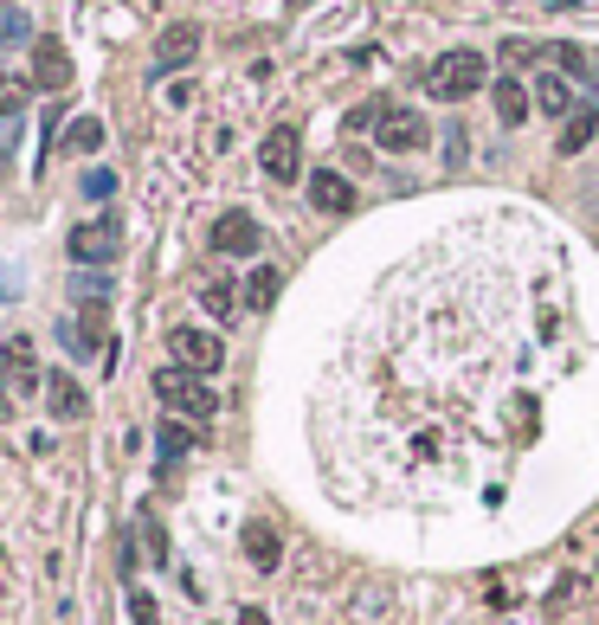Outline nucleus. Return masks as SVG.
Segmentation results:
<instances>
[{"label": "nucleus", "mask_w": 599, "mask_h": 625, "mask_svg": "<svg viewBox=\"0 0 599 625\" xmlns=\"http://www.w3.org/2000/svg\"><path fill=\"white\" fill-rule=\"evenodd\" d=\"M71 84V52L59 39H33V91H65Z\"/></svg>", "instance_id": "obj_10"}, {"label": "nucleus", "mask_w": 599, "mask_h": 625, "mask_svg": "<svg viewBox=\"0 0 599 625\" xmlns=\"http://www.w3.org/2000/svg\"><path fill=\"white\" fill-rule=\"evenodd\" d=\"M239 542H245V561H252L259 574H271V567L284 561V542H277V529H271V522H245V529H239Z\"/></svg>", "instance_id": "obj_11"}, {"label": "nucleus", "mask_w": 599, "mask_h": 625, "mask_svg": "<svg viewBox=\"0 0 599 625\" xmlns=\"http://www.w3.org/2000/svg\"><path fill=\"white\" fill-rule=\"evenodd\" d=\"M206 310H213V316H219V323H226V316H232V310H239V303H232V290H226V284H213V290H206Z\"/></svg>", "instance_id": "obj_24"}, {"label": "nucleus", "mask_w": 599, "mask_h": 625, "mask_svg": "<svg viewBox=\"0 0 599 625\" xmlns=\"http://www.w3.org/2000/svg\"><path fill=\"white\" fill-rule=\"evenodd\" d=\"M0 368H7V387H13V394H39V387H46L39 354H33V342H26V336H13V342H7Z\"/></svg>", "instance_id": "obj_9"}, {"label": "nucleus", "mask_w": 599, "mask_h": 625, "mask_svg": "<svg viewBox=\"0 0 599 625\" xmlns=\"http://www.w3.org/2000/svg\"><path fill=\"white\" fill-rule=\"evenodd\" d=\"M529 110H535L529 84H516V77H496V123H503V130H516V123H529Z\"/></svg>", "instance_id": "obj_13"}, {"label": "nucleus", "mask_w": 599, "mask_h": 625, "mask_svg": "<svg viewBox=\"0 0 599 625\" xmlns=\"http://www.w3.org/2000/svg\"><path fill=\"white\" fill-rule=\"evenodd\" d=\"M155 394H161L175 413H188V419H213V413H219V400L206 394V381L188 374V368H161V374H155Z\"/></svg>", "instance_id": "obj_3"}, {"label": "nucleus", "mask_w": 599, "mask_h": 625, "mask_svg": "<svg viewBox=\"0 0 599 625\" xmlns=\"http://www.w3.org/2000/svg\"><path fill=\"white\" fill-rule=\"evenodd\" d=\"M259 168H265L271 181H297V168H303V136H297V123H277L259 148Z\"/></svg>", "instance_id": "obj_5"}, {"label": "nucleus", "mask_w": 599, "mask_h": 625, "mask_svg": "<svg viewBox=\"0 0 599 625\" xmlns=\"http://www.w3.org/2000/svg\"><path fill=\"white\" fill-rule=\"evenodd\" d=\"M0 7H13V0H0Z\"/></svg>", "instance_id": "obj_31"}, {"label": "nucleus", "mask_w": 599, "mask_h": 625, "mask_svg": "<svg viewBox=\"0 0 599 625\" xmlns=\"http://www.w3.org/2000/svg\"><path fill=\"white\" fill-rule=\"evenodd\" d=\"M0 175H7V148H0Z\"/></svg>", "instance_id": "obj_30"}, {"label": "nucleus", "mask_w": 599, "mask_h": 625, "mask_svg": "<svg viewBox=\"0 0 599 625\" xmlns=\"http://www.w3.org/2000/svg\"><path fill=\"white\" fill-rule=\"evenodd\" d=\"M554 59H561L567 77H594V71H599V65H587V52H580V46H554Z\"/></svg>", "instance_id": "obj_21"}, {"label": "nucleus", "mask_w": 599, "mask_h": 625, "mask_svg": "<svg viewBox=\"0 0 599 625\" xmlns=\"http://www.w3.org/2000/svg\"><path fill=\"white\" fill-rule=\"evenodd\" d=\"M46 400H52V413L59 419H84V407H91L84 387H77L71 374H46Z\"/></svg>", "instance_id": "obj_15"}, {"label": "nucleus", "mask_w": 599, "mask_h": 625, "mask_svg": "<svg viewBox=\"0 0 599 625\" xmlns=\"http://www.w3.org/2000/svg\"><path fill=\"white\" fill-rule=\"evenodd\" d=\"M65 148H71V155L104 148V123H97V117H77V123H65Z\"/></svg>", "instance_id": "obj_18"}, {"label": "nucleus", "mask_w": 599, "mask_h": 625, "mask_svg": "<svg viewBox=\"0 0 599 625\" xmlns=\"http://www.w3.org/2000/svg\"><path fill=\"white\" fill-rule=\"evenodd\" d=\"M84 194H91V201H110V194H117V175H110V168H91V175H84Z\"/></svg>", "instance_id": "obj_22"}, {"label": "nucleus", "mask_w": 599, "mask_h": 625, "mask_svg": "<svg viewBox=\"0 0 599 625\" xmlns=\"http://www.w3.org/2000/svg\"><path fill=\"white\" fill-rule=\"evenodd\" d=\"M33 104V77H0V117H20Z\"/></svg>", "instance_id": "obj_19"}, {"label": "nucleus", "mask_w": 599, "mask_h": 625, "mask_svg": "<svg viewBox=\"0 0 599 625\" xmlns=\"http://www.w3.org/2000/svg\"><path fill=\"white\" fill-rule=\"evenodd\" d=\"M503 59L523 65V59H541V46H535V39H503Z\"/></svg>", "instance_id": "obj_25"}, {"label": "nucleus", "mask_w": 599, "mask_h": 625, "mask_svg": "<svg viewBox=\"0 0 599 625\" xmlns=\"http://www.w3.org/2000/svg\"><path fill=\"white\" fill-rule=\"evenodd\" d=\"M535 110H541V117H574V91H567V77H554V71H541V77H535Z\"/></svg>", "instance_id": "obj_14"}, {"label": "nucleus", "mask_w": 599, "mask_h": 625, "mask_svg": "<svg viewBox=\"0 0 599 625\" xmlns=\"http://www.w3.org/2000/svg\"><path fill=\"white\" fill-rule=\"evenodd\" d=\"M7 39H33V20L13 13V7H0V46H7Z\"/></svg>", "instance_id": "obj_20"}, {"label": "nucleus", "mask_w": 599, "mask_h": 625, "mask_svg": "<svg viewBox=\"0 0 599 625\" xmlns=\"http://www.w3.org/2000/svg\"><path fill=\"white\" fill-rule=\"evenodd\" d=\"M594 77H599V71H594Z\"/></svg>", "instance_id": "obj_32"}, {"label": "nucleus", "mask_w": 599, "mask_h": 625, "mask_svg": "<svg viewBox=\"0 0 599 625\" xmlns=\"http://www.w3.org/2000/svg\"><path fill=\"white\" fill-rule=\"evenodd\" d=\"M381 117H387V110H381V104H361V110H355V117H348V130H374V123H381Z\"/></svg>", "instance_id": "obj_26"}, {"label": "nucleus", "mask_w": 599, "mask_h": 625, "mask_svg": "<svg viewBox=\"0 0 599 625\" xmlns=\"http://www.w3.org/2000/svg\"><path fill=\"white\" fill-rule=\"evenodd\" d=\"M130 620H135V625H155V600H148V593H135V606H130Z\"/></svg>", "instance_id": "obj_27"}, {"label": "nucleus", "mask_w": 599, "mask_h": 625, "mask_svg": "<svg viewBox=\"0 0 599 625\" xmlns=\"http://www.w3.org/2000/svg\"><path fill=\"white\" fill-rule=\"evenodd\" d=\"M310 201H316V213H348L355 207V188H348L335 168H316V175H310Z\"/></svg>", "instance_id": "obj_12"}, {"label": "nucleus", "mask_w": 599, "mask_h": 625, "mask_svg": "<svg viewBox=\"0 0 599 625\" xmlns=\"http://www.w3.org/2000/svg\"><path fill=\"white\" fill-rule=\"evenodd\" d=\"M13 419V394H7V381H0V425Z\"/></svg>", "instance_id": "obj_29"}, {"label": "nucleus", "mask_w": 599, "mask_h": 625, "mask_svg": "<svg viewBox=\"0 0 599 625\" xmlns=\"http://www.w3.org/2000/svg\"><path fill=\"white\" fill-rule=\"evenodd\" d=\"M219 361H226V348L213 329H175V368H188V374H219Z\"/></svg>", "instance_id": "obj_6"}, {"label": "nucleus", "mask_w": 599, "mask_h": 625, "mask_svg": "<svg viewBox=\"0 0 599 625\" xmlns=\"http://www.w3.org/2000/svg\"><path fill=\"white\" fill-rule=\"evenodd\" d=\"M374 142H381L387 155H419V148L432 142V123H426L419 110H387V117L374 123Z\"/></svg>", "instance_id": "obj_4"}, {"label": "nucleus", "mask_w": 599, "mask_h": 625, "mask_svg": "<svg viewBox=\"0 0 599 625\" xmlns=\"http://www.w3.org/2000/svg\"><path fill=\"white\" fill-rule=\"evenodd\" d=\"M71 259L77 265H117L123 259V219L117 213H97V219L71 226Z\"/></svg>", "instance_id": "obj_2"}, {"label": "nucleus", "mask_w": 599, "mask_h": 625, "mask_svg": "<svg viewBox=\"0 0 599 625\" xmlns=\"http://www.w3.org/2000/svg\"><path fill=\"white\" fill-rule=\"evenodd\" d=\"M594 136H599V110L587 104V110H574V117L561 123V155H580Z\"/></svg>", "instance_id": "obj_16"}, {"label": "nucleus", "mask_w": 599, "mask_h": 625, "mask_svg": "<svg viewBox=\"0 0 599 625\" xmlns=\"http://www.w3.org/2000/svg\"><path fill=\"white\" fill-rule=\"evenodd\" d=\"M200 52V26L194 20H175L161 39H155V77H168V71H181L188 59Z\"/></svg>", "instance_id": "obj_8"}, {"label": "nucleus", "mask_w": 599, "mask_h": 625, "mask_svg": "<svg viewBox=\"0 0 599 625\" xmlns=\"http://www.w3.org/2000/svg\"><path fill=\"white\" fill-rule=\"evenodd\" d=\"M239 625H271V613H259V606H245V613H239Z\"/></svg>", "instance_id": "obj_28"}, {"label": "nucleus", "mask_w": 599, "mask_h": 625, "mask_svg": "<svg viewBox=\"0 0 599 625\" xmlns=\"http://www.w3.org/2000/svg\"><path fill=\"white\" fill-rule=\"evenodd\" d=\"M277 290H284V272H277V265H259V272L245 278V310H271Z\"/></svg>", "instance_id": "obj_17"}, {"label": "nucleus", "mask_w": 599, "mask_h": 625, "mask_svg": "<svg viewBox=\"0 0 599 625\" xmlns=\"http://www.w3.org/2000/svg\"><path fill=\"white\" fill-rule=\"evenodd\" d=\"M483 84H490V59H483V52H470V46L445 52L439 65L426 71V91H432V97H445V104H465V97H477Z\"/></svg>", "instance_id": "obj_1"}, {"label": "nucleus", "mask_w": 599, "mask_h": 625, "mask_svg": "<svg viewBox=\"0 0 599 625\" xmlns=\"http://www.w3.org/2000/svg\"><path fill=\"white\" fill-rule=\"evenodd\" d=\"M206 239H213V252L239 259V252H259V239H265V232H259V219H252V213H219Z\"/></svg>", "instance_id": "obj_7"}, {"label": "nucleus", "mask_w": 599, "mask_h": 625, "mask_svg": "<svg viewBox=\"0 0 599 625\" xmlns=\"http://www.w3.org/2000/svg\"><path fill=\"white\" fill-rule=\"evenodd\" d=\"M155 445H161V458L175 465V458L188 452V425H161V438H155Z\"/></svg>", "instance_id": "obj_23"}]
</instances>
